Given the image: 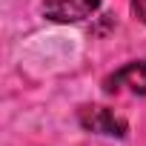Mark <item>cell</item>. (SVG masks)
<instances>
[{"label":"cell","mask_w":146,"mask_h":146,"mask_svg":"<svg viewBox=\"0 0 146 146\" xmlns=\"http://www.w3.org/2000/svg\"><path fill=\"white\" fill-rule=\"evenodd\" d=\"M120 86H129L135 95H146V60H132L120 72L106 80V92H117Z\"/></svg>","instance_id":"obj_3"},{"label":"cell","mask_w":146,"mask_h":146,"mask_svg":"<svg viewBox=\"0 0 146 146\" xmlns=\"http://www.w3.org/2000/svg\"><path fill=\"white\" fill-rule=\"evenodd\" d=\"M100 9V0H43V15L54 23H80Z\"/></svg>","instance_id":"obj_2"},{"label":"cell","mask_w":146,"mask_h":146,"mask_svg":"<svg viewBox=\"0 0 146 146\" xmlns=\"http://www.w3.org/2000/svg\"><path fill=\"white\" fill-rule=\"evenodd\" d=\"M80 126L86 132H98V135H109V137H126V132H129L126 120L117 117L106 106H83L80 109Z\"/></svg>","instance_id":"obj_1"},{"label":"cell","mask_w":146,"mask_h":146,"mask_svg":"<svg viewBox=\"0 0 146 146\" xmlns=\"http://www.w3.org/2000/svg\"><path fill=\"white\" fill-rule=\"evenodd\" d=\"M132 15L140 23H146V0H132Z\"/></svg>","instance_id":"obj_4"}]
</instances>
